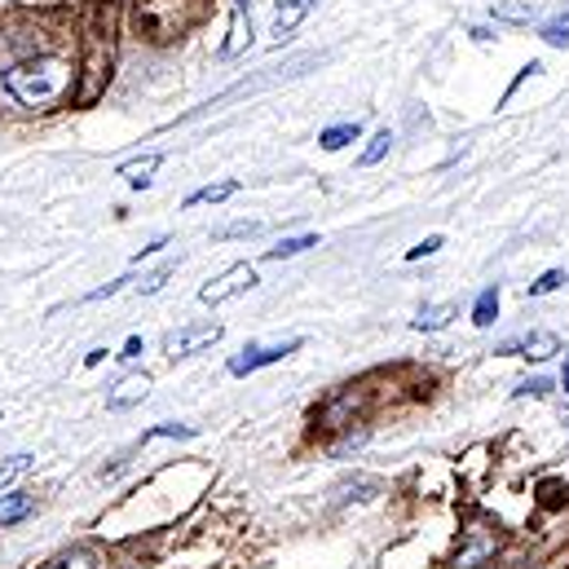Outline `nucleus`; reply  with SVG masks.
Instances as JSON below:
<instances>
[{
	"mask_svg": "<svg viewBox=\"0 0 569 569\" xmlns=\"http://www.w3.org/2000/svg\"><path fill=\"white\" fill-rule=\"evenodd\" d=\"M389 146H393V133H389V129H380V133L371 138V146L362 150V168H371V163H380V159L389 154Z\"/></svg>",
	"mask_w": 569,
	"mask_h": 569,
	"instance_id": "18",
	"label": "nucleus"
},
{
	"mask_svg": "<svg viewBox=\"0 0 569 569\" xmlns=\"http://www.w3.org/2000/svg\"><path fill=\"white\" fill-rule=\"evenodd\" d=\"M248 287H257V266H248V261H239V266H230L226 274H217L212 283L199 287V300L203 305H226V300H234V296H243Z\"/></svg>",
	"mask_w": 569,
	"mask_h": 569,
	"instance_id": "3",
	"label": "nucleus"
},
{
	"mask_svg": "<svg viewBox=\"0 0 569 569\" xmlns=\"http://www.w3.org/2000/svg\"><path fill=\"white\" fill-rule=\"evenodd\" d=\"M159 163H163V150H150L142 159H133V163H124L120 168V177L133 186V190H146L150 181H154V172H159Z\"/></svg>",
	"mask_w": 569,
	"mask_h": 569,
	"instance_id": "9",
	"label": "nucleus"
},
{
	"mask_svg": "<svg viewBox=\"0 0 569 569\" xmlns=\"http://www.w3.org/2000/svg\"><path fill=\"white\" fill-rule=\"evenodd\" d=\"M450 318H455V305H425L416 318V331H441Z\"/></svg>",
	"mask_w": 569,
	"mask_h": 569,
	"instance_id": "12",
	"label": "nucleus"
},
{
	"mask_svg": "<svg viewBox=\"0 0 569 569\" xmlns=\"http://www.w3.org/2000/svg\"><path fill=\"white\" fill-rule=\"evenodd\" d=\"M300 349V336H287V340H270V345H248L239 358H230V376H252L270 362H283L287 353Z\"/></svg>",
	"mask_w": 569,
	"mask_h": 569,
	"instance_id": "2",
	"label": "nucleus"
},
{
	"mask_svg": "<svg viewBox=\"0 0 569 569\" xmlns=\"http://www.w3.org/2000/svg\"><path fill=\"white\" fill-rule=\"evenodd\" d=\"M53 569H98V566H93L89 557H67V561H58Z\"/></svg>",
	"mask_w": 569,
	"mask_h": 569,
	"instance_id": "26",
	"label": "nucleus"
},
{
	"mask_svg": "<svg viewBox=\"0 0 569 569\" xmlns=\"http://www.w3.org/2000/svg\"><path fill=\"white\" fill-rule=\"evenodd\" d=\"M313 4H318V0H279V9H274V36H279V40L291 36V31L313 13Z\"/></svg>",
	"mask_w": 569,
	"mask_h": 569,
	"instance_id": "8",
	"label": "nucleus"
},
{
	"mask_svg": "<svg viewBox=\"0 0 569 569\" xmlns=\"http://www.w3.org/2000/svg\"><path fill=\"white\" fill-rule=\"evenodd\" d=\"M252 44V9L248 0H230V40L221 44V58H239Z\"/></svg>",
	"mask_w": 569,
	"mask_h": 569,
	"instance_id": "6",
	"label": "nucleus"
},
{
	"mask_svg": "<svg viewBox=\"0 0 569 569\" xmlns=\"http://www.w3.org/2000/svg\"><path fill=\"white\" fill-rule=\"evenodd\" d=\"M217 340H221V327L217 322H199V327H181V331L163 336V353L168 358H190V353H199V349H208Z\"/></svg>",
	"mask_w": 569,
	"mask_h": 569,
	"instance_id": "4",
	"label": "nucleus"
},
{
	"mask_svg": "<svg viewBox=\"0 0 569 569\" xmlns=\"http://www.w3.org/2000/svg\"><path fill=\"white\" fill-rule=\"evenodd\" d=\"M248 234H261V221H239V226H226L217 239H248Z\"/></svg>",
	"mask_w": 569,
	"mask_h": 569,
	"instance_id": "23",
	"label": "nucleus"
},
{
	"mask_svg": "<svg viewBox=\"0 0 569 569\" xmlns=\"http://www.w3.org/2000/svg\"><path fill=\"white\" fill-rule=\"evenodd\" d=\"M349 142H358V124H331V129H322V138H318L322 150H345Z\"/></svg>",
	"mask_w": 569,
	"mask_h": 569,
	"instance_id": "14",
	"label": "nucleus"
},
{
	"mask_svg": "<svg viewBox=\"0 0 569 569\" xmlns=\"http://www.w3.org/2000/svg\"><path fill=\"white\" fill-rule=\"evenodd\" d=\"M138 353H142V340H138V336H133V340H129V345H124V353H120V358H138Z\"/></svg>",
	"mask_w": 569,
	"mask_h": 569,
	"instance_id": "27",
	"label": "nucleus"
},
{
	"mask_svg": "<svg viewBox=\"0 0 569 569\" xmlns=\"http://www.w3.org/2000/svg\"><path fill=\"white\" fill-rule=\"evenodd\" d=\"M432 252H441V234H428L425 243H416V248L407 252V261H420V257H432Z\"/></svg>",
	"mask_w": 569,
	"mask_h": 569,
	"instance_id": "25",
	"label": "nucleus"
},
{
	"mask_svg": "<svg viewBox=\"0 0 569 569\" xmlns=\"http://www.w3.org/2000/svg\"><path fill=\"white\" fill-rule=\"evenodd\" d=\"M27 468H31V455H9V459L0 463V490H4L9 481H18Z\"/></svg>",
	"mask_w": 569,
	"mask_h": 569,
	"instance_id": "19",
	"label": "nucleus"
},
{
	"mask_svg": "<svg viewBox=\"0 0 569 569\" xmlns=\"http://www.w3.org/2000/svg\"><path fill=\"white\" fill-rule=\"evenodd\" d=\"M154 437H194V425H159L142 432V441H154Z\"/></svg>",
	"mask_w": 569,
	"mask_h": 569,
	"instance_id": "20",
	"label": "nucleus"
},
{
	"mask_svg": "<svg viewBox=\"0 0 569 569\" xmlns=\"http://www.w3.org/2000/svg\"><path fill=\"white\" fill-rule=\"evenodd\" d=\"M146 393H150V376H124L107 389V411H129V407L146 402Z\"/></svg>",
	"mask_w": 569,
	"mask_h": 569,
	"instance_id": "7",
	"label": "nucleus"
},
{
	"mask_svg": "<svg viewBox=\"0 0 569 569\" xmlns=\"http://www.w3.org/2000/svg\"><path fill=\"white\" fill-rule=\"evenodd\" d=\"M172 270H177V261H168V266H159L154 274H146V279H142V291H146V296H150V291H159V287H163V279H168Z\"/></svg>",
	"mask_w": 569,
	"mask_h": 569,
	"instance_id": "24",
	"label": "nucleus"
},
{
	"mask_svg": "<svg viewBox=\"0 0 569 569\" xmlns=\"http://www.w3.org/2000/svg\"><path fill=\"white\" fill-rule=\"evenodd\" d=\"M526 353V358H535V362H543V358H552V353H561V336L557 331H526V336H512V340H503L499 345V353Z\"/></svg>",
	"mask_w": 569,
	"mask_h": 569,
	"instance_id": "5",
	"label": "nucleus"
},
{
	"mask_svg": "<svg viewBox=\"0 0 569 569\" xmlns=\"http://www.w3.org/2000/svg\"><path fill=\"white\" fill-rule=\"evenodd\" d=\"M499 318V287H486L481 296H477V305H472V322L477 327H490Z\"/></svg>",
	"mask_w": 569,
	"mask_h": 569,
	"instance_id": "11",
	"label": "nucleus"
},
{
	"mask_svg": "<svg viewBox=\"0 0 569 569\" xmlns=\"http://www.w3.org/2000/svg\"><path fill=\"white\" fill-rule=\"evenodd\" d=\"M230 194H239V181H217V186H203V190H194L186 203L194 208V203H226Z\"/></svg>",
	"mask_w": 569,
	"mask_h": 569,
	"instance_id": "13",
	"label": "nucleus"
},
{
	"mask_svg": "<svg viewBox=\"0 0 569 569\" xmlns=\"http://www.w3.org/2000/svg\"><path fill=\"white\" fill-rule=\"evenodd\" d=\"M539 36H543L552 49H566V44H569V13H557V18H548Z\"/></svg>",
	"mask_w": 569,
	"mask_h": 569,
	"instance_id": "16",
	"label": "nucleus"
},
{
	"mask_svg": "<svg viewBox=\"0 0 569 569\" xmlns=\"http://www.w3.org/2000/svg\"><path fill=\"white\" fill-rule=\"evenodd\" d=\"M535 0H521V4H495V18L499 22H535Z\"/></svg>",
	"mask_w": 569,
	"mask_h": 569,
	"instance_id": "17",
	"label": "nucleus"
},
{
	"mask_svg": "<svg viewBox=\"0 0 569 569\" xmlns=\"http://www.w3.org/2000/svg\"><path fill=\"white\" fill-rule=\"evenodd\" d=\"M561 283H566V270H548L539 283H530V296H548V291H557Z\"/></svg>",
	"mask_w": 569,
	"mask_h": 569,
	"instance_id": "22",
	"label": "nucleus"
},
{
	"mask_svg": "<svg viewBox=\"0 0 569 569\" xmlns=\"http://www.w3.org/2000/svg\"><path fill=\"white\" fill-rule=\"evenodd\" d=\"M305 248H318V234H296V239H283V243H279V248H270L266 257H270V261H287V257H300Z\"/></svg>",
	"mask_w": 569,
	"mask_h": 569,
	"instance_id": "15",
	"label": "nucleus"
},
{
	"mask_svg": "<svg viewBox=\"0 0 569 569\" xmlns=\"http://www.w3.org/2000/svg\"><path fill=\"white\" fill-rule=\"evenodd\" d=\"M548 393H552V380H543V376H535V380L517 385V398H548Z\"/></svg>",
	"mask_w": 569,
	"mask_h": 569,
	"instance_id": "21",
	"label": "nucleus"
},
{
	"mask_svg": "<svg viewBox=\"0 0 569 569\" xmlns=\"http://www.w3.org/2000/svg\"><path fill=\"white\" fill-rule=\"evenodd\" d=\"M31 512H36V499L31 495H4L0 499V526H13L22 517H31Z\"/></svg>",
	"mask_w": 569,
	"mask_h": 569,
	"instance_id": "10",
	"label": "nucleus"
},
{
	"mask_svg": "<svg viewBox=\"0 0 569 569\" xmlns=\"http://www.w3.org/2000/svg\"><path fill=\"white\" fill-rule=\"evenodd\" d=\"M4 89L22 107H49L71 89V67L62 58H27L4 71Z\"/></svg>",
	"mask_w": 569,
	"mask_h": 569,
	"instance_id": "1",
	"label": "nucleus"
},
{
	"mask_svg": "<svg viewBox=\"0 0 569 569\" xmlns=\"http://www.w3.org/2000/svg\"><path fill=\"white\" fill-rule=\"evenodd\" d=\"M566 389H569V362H566Z\"/></svg>",
	"mask_w": 569,
	"mask_h": 569,
	"instance_id": "28",
	"label": "nucleus"
}]
</instances>
